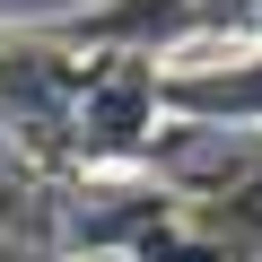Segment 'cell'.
<instances>
[{
  "instance_id": "1",
  "label": "cell",
  "mask_w": 262,
  "mask_h": 262,
  "mask_svg": "<svg viewBox=\"0 0 262 262\" xmlns=\"http://www.w3.org/2000/svg\"><path fill=\"white\" fill-rule=\"evenodd\" d=\"M158 105H166V70H158V61H140V53L88 61V70H79V96H70V140H79V158H131V149H149Z\"/></svg>"
},
{
  "instance_id": "2",
  "label": "cell",
  "mask_w": 262,
  "mask_h": 262,
  "mask_svg": "<svg viewBox=\"0 0 262 262\" xmlns=\"http://www.w3.org/2000/svg\"><path fill=\"white\" fill-rule=\"evenodd\" d=\"M166 105L192 122H227V131H262V53L227 61V70H166Z\"/></svg>"
},
{
  "instance_id": "3",
  "label": "cell",
  "mask_w": 262,
  "mask_h": 262,
  "mask_svg": "<svg viewBox=\"0 0 262 262\" xmlns=\"http://www.w3.org/2000/svg\"><path fill=\"white\" fill-rule=\"evenodd\" d=\"M210 227L227 236V253H253V262H262V166H253V175H236V184L219 192Z\"/></svg>"
}]
</instances>
